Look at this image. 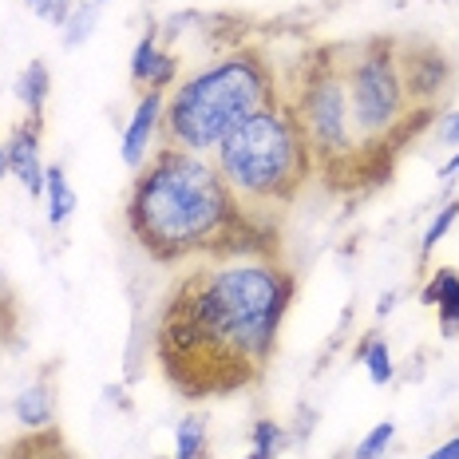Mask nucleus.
Here are the masks:
<instances>
[{"label":"nucleus","mask_w":459,"mask_h":459,"mask_svg":"<svg viewBox=\"0 0 459 459\" xmlns=\"http://www.w3.org/2000/svg\"><path fill=\"white\" fill-rule=\"evenodd\" d=\"M298 277L277 254L198 257L155 321V360L183 396H230L270 368Z\"/></svg>","instance_id":"1"},{"label":"nucleus","mask_w":459,"mask_h":459,"mask_svg":"<svg viewBox=\"0 0 459 459\" xmlns=\"http://www.w3.org/2000/svg\"><path fill=\"white\" fill-rule=\"evenodd\" d=\"M127 234L159 265H183L195 257L277 254L265 246L273 226H257L210 155L162 147L143 162L123 203Z\"/></svg>","instance_id":"2"},{"label":"nucleus","mask_w":459,"mask_h":459,"mask_svg":"<svg viewBox=\"0 0 459 459\" xmlns=\"http://www.w3.org/2000/svg\"><path fill=\"white\" fill-rule=\"evenodd\" d=\"M277 100H281V83L262 48H230L167 91L162 143L190 155H214V147L230 131Z\"/></svg>","instance_id":"3"},{"label":"nucleus","mask_w":459,"mask_h":459,"mask_svg":"<svg viewBox=\"0 0 459 459\" xmlns=\"http://www.w3.org/2000/svg\"><path fill=\"white\" fill-rule=\"evenodd\" d=\"M210 159L246 214L257 226L273 230L281 210H290L293 198L317 175V159L285 100L270 103L265 111L250 115L242 127H234Z\"/></svg>","instance_id":"4"},{"label":"nucleus","mask_w":459,"mask_h":459,"mask_svg":"<svg viewBox=\"0 0 459 459\" xmlns=\"http://www.w3.org/2000/svg\"><path fill=\"white\" fill-rule=\"evenodd\" d=\"M344 88H349L352 131L365 151V175L368 167L392 170V155L400 143L412 139V131L428 127L436 111H420L408 100L404 72H400L396 40H368L365 48H344Z\"/></svg>","instance_id":"5"},{"label":"nucleus","mask_w":459,"mask_h":459,"mask_svg":"<svg viewBox=\"0 0 459 459\" xmlns=\"http://www.w3.org/2000/svg\"><path fill=\"white\" fill-rule=\"evenodd\" d=\"M281 100L290 103L321 175H329L333 183H337V175H349L357 186L365 178V151L352 131L349 88H344V48H317L305 56L301 72L293 75V91H281Z\"/></svg>","instance_id":"6"},{"label":"nucleus","mask_w":459,"mask_h":459,"mask_svg":"<svg viewBox=\"0 0 459 459\" xmlns=\"http://www.w3.org/2000/svg\"><path fill=\"white\" fill-rule=\"evenodd\" d=\"M396 56H400V72H404L408 100L420 111H439L444 95L455 83V64L447 60V52L428 40H396Z\"/></svg>","instance_id":"7"},{"label":"nucleus","mask_w":459,"mask_h":459,"mask_svg":"<svg viewBox=\"0 0 459 459\" xmlns=\"http://www.w3.org/2000/svg\"><path fill=\"white\" fill-rule=\"evenodd\" d=\"M4 155H8V175L24 186L28 198L40 203L44 198V178H48V162H44V119L24 115L4 139Z\"/></svg>","instance_id":"8"},{"label":"nucleus","mask_w":459,"mask_h":459,"mask_svg":"<svg viewBox=\"0 0 459 459\" xmlns=\"http://www.w3.org/2000/svg\"><path fill=\"white\" fill-rule=\"evenodd\" d=\"M162 111H167V91H143L135 100V111H131L127 127L119 135V159L131 175L143 170L151 143H155V135H162Z\"/></svg>","instance_id":"9"},{"label":"nucleus","mask_w":459,"mask_h":459,"mask_svg":"<svg viewBox=\"0 0 459 459\" xmlns=\"http://www.w3.org/2000/svg\"><path fill=\"white\" fill-rule=\"evenodd\" d=\"M420 305H432L439 317V337H459V273L452 265H439V270L424 281L420 290Z\"/></svg>","instance_id":"10"},{"label":"nucleus","mask_w":459,"mask_h":459,"mask_svg":"<svg viewBox=\"0 0 459 459\" xmlns=\"http://www.w3.org/2000/svg\"><path fill=\"white\" fill-rule=\"evenodd\" d=\"M0 459H80L68 447L60 428H40V432H24L8 444H0Z\"/></svg>","instance_id":"11"},{"label":"nucleus","mask_w":459,"mask_h":459,"mask_svg":"<svg viewBox=\"0 0 459 459\" xmlns=\"http://www.w3.org/2000/svg\"><path fill=\"white\" fill-rule=\"evenodd\" d=\"M13 412L21 420L24 432H40V428H56V388L48 380H32L16 392Z\"/></svg>","instance_id":"12"},{"label":"nucleus","mask_w":459,"mask_h":459,"mask_svg":"<svg viewBox=\"0 0 459 459\" xmlns=\"http://www.w3.org/2000/svg\"><path fill=\"white\" fill-rule=\"evenodd\" d=\"M13 95L24 103L28 115L44 119V103H48V95H52V72H48V64L28 60V68L16 75V83H13Z\"/></svg>","instance_id":"13"},{"label":"nucleus","mask_w":459,"mask_h":459,"mask_svg":"<svg viewBox=\"0 0 459 459\" xmlns=\"http://www.w3.org/2000/svg\"><path fill=\"white\" fill-rule=\"evenodd\" d=\"M352 357L365 365V372H368V380L377 388H388L392 380H396V357H392V349H388V341L380 337V333H368L365 341L352 349Z\"/></svg>","instance_id":"14"},{"label":"nucleus","mask_w":459,"mask_h":459,"mask_svg":"<svg viewBox=\"0 0 459 459\" xmlns=\"http://www.w3.org/2000/svg\"><path fill=\"white\" fill-rule=\"evenodd\" d=\"M44 206H48V222H52V226H64L75 214V190L68 186V175H64V167H48Z\"/></svg>","instance_id":"15"},{"label":"nucleus","mask_w":459,"mask_h":459,"mask_svg":"<svg viewBox=\"0 0 459 459\" xmlns=\"http://www.w3.org/2000/svg\"><path fill=\"white\" fill-rule=\"evenodd\" d=\"M290 447V432H285L277 420H254L250 428V452H246V459H277Z\"/></svg>","instance_id":"16"},{"label":"nucleus","mask_w":459,"mask_h":459,"mask_svg":"<svg viewBox=\"0 0 459 459\" xmlns=\"http://www.w3.org/2000/svg\"><path fill=\"white\" fill-rule=\"evenodd\" d=\"M162 56V44H159V24H151L147 32L135 40V52H131V83H139L147 91L151 75H155V64Z\"/></svg>","instance_id":"17"},{"label":"nucleus","mask_w":459,"mask_h":459,"mask_svg":"<svg viewBox=\"0 0 459 459\" xmlns=\"http://www.w3.org/2000/svg\"><path fill=\"white\" fill-rule=\"evenodd\" d=\"M100 28V4L91 0H75V8L64 21V48H80L91 40V32Z\"/></svg>","instance_id":"18"},{"label":"nucleus","mask_w":459,"mask_h":459,"mask_svg":"<svg viewBox=\"0 0 459 459\" xmlns=\"http://www.w3.org/2000/svg\"><path fill=\"white\" fill-rule=\"evenodd\" d=\"M206 455V420L190 412L175 428V459H203Z\"/></svg>","instance_id":"19"},{"label":"nucleus","mask_w":459,"mask_h":459,"mask_svg":"<svg viewBox=\"0 0 459 459\" xmlns=\"http://www.w3.org/2000/svg\"><path fill=\"white\" fill-rule=\"evenodd\" d=\"M455 222H459V198H447V203L436 210L432 222H428L424 238H420V257H424V262L436 254V246L444 242L447 234H452V226H455Z\"/></svg>","instance_id":"20"},{"label":"nucleus","mask_w":459,"mask_h":459,"mask_svg":"<svg viewBox=\"0 0 459 459\" xmlns=\"http://www.w3.org/2000/svg\"><path fill=\"white\" fill-rule=\"evenodd\" d=\"M392 439H396V420H380L377 428H368V432L360 436V444L352 447L349 459H385Z\"/></svg>","instance_id":"21"},{"label":"nucleus","mask_w":459,"mask_h":459,"mask_svg":"<svg viewBox=\"0 0 459 459\" xmlns=\"http://www.w3.org/2000/svg\"><path fill=\"white\" fill-rule=\"evenodd\" d=\"M72 8H75V0H40V4H36V16L48 21V24H60L64 28V21H68Z\"/></svg>","instance_id":"22"},{"label":"nucleus","mask_w":459,"mask_h":459,"mask_svg":"<svg viewBox=\"0 0 459 459\" xmlns=\"http://www.w3.org/2000/svg\"><path fill=\"white\" fill-rule=\"evenodd\" d=\"M436 139L444 143V147H452V151H459V108H452V111H444L439 115V127H436Z\"/></svg>","instance_id":"23"},{"label":"nucleus","mask_w":459,"mask_h":459,"mask_svg":"<svg viewBox=\"0 0 459 459\" xmlns=\"http://www.w3.org/2000/svg\"><path fill=\"white\" fill-rule=\"evenodd\" d=\"M436 178H439V183H452V186L459 183V151H452V159L436 170Z\"/></svg>","instance_id":"24"},{"label":"nucleus","mask_w":459,"mask_h":459,"mask_svg":"<svg viewBox=\"0 0 459 459\" xmlns=\"http://www.w3.org/2000/svg\"><path fill=\"white\" fill-rule=\"evenodd\" d=\"M424 459H459V432L452 439H444V444H439L436 452H428Z\"/></svg>","instance_id":"25"},{"label":"nucleus","mask_w":459,"mask_h":459,"mask_svg":"<svg viewBox=\"0 0 459 459\" xmlns=\"http://www.w3.org/2000/svg\"><path fill=\"white\" fill-rule=\"evenodd\" d=\"M400 305V293L396 290H388V293H380V301H377V321H385L392 309Z\"/></svg>","instance_id":"26"},{"label":"nucleus","mask_w":459,"mask_h":459,"mask_svg":"<svg viewBox=\"0 0 459 459\" xmlns=\"http://www.w3.org/2000/svg\"><path fill=\"white\" fill-rule=\"evenodd\" d=\"M4 175H8V155H4V139H0V183H4Z\"/></svg>","instance_id":"27"},{"label":"nucleus","mask_w":459,"mask_h":459,"mask_svg":"<svg viewBox=\"0 0 459 459\" xmlns=\"http://www.w3.org/2000/svg\"><path fill=\"white\" fill-rule=\"evenodd\" d=\"M91 4H100V8H103V4H108V0H91Z\"/></svg>","instance_id":"28"},{"label":"nucleus","mask_w":459,"mask_h":459,"mask_svg":"<svg viewBox=\"0 0 459 459\" xmlns=\"http://www.w3.org/2000/svg\"><path fill=\"white\" fill-rule=\"evenodd\" d=\"M28 4H32V8H36V4H40V0H28Z\"/></svg>","instance_id":"29"}]
</instances>
